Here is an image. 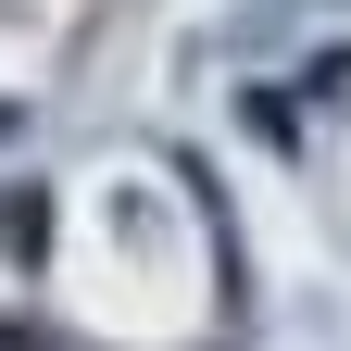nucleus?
<instances>
[{"mask_svg":"<svg viewBox=\"0 0 351 351\" xmlns=\"http://www.w3.org/2000/svg\"><path fill=\"white\" fill-rule=\"evenodd\" d=\"M13 125H25V113H13V101H0V138H13Z\"/></svg>","mask_w":351,"mask_h":351,"instance_id":"obj_1","label":"nucleus"},{"mask_svg":"<svg viewBox=\"0 0 351 351\" xmlns=\"http://www.w3.org/2000/svg\"><path fill=\"white\" fill-rule=\"evenodd\" d=\"M0 351H25V326H0Z\"/></svg>","mask_w":351,"mask_h":351,"instance_id":"obj_2","label":"nucleus"}]
</instances>
